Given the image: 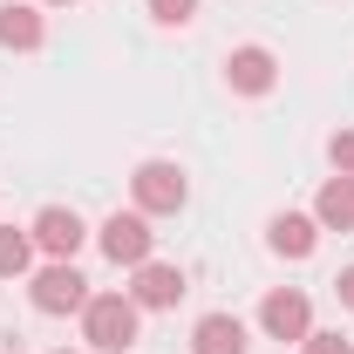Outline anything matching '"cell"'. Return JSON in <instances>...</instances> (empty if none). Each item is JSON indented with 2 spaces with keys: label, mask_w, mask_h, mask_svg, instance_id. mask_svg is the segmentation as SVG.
Listing matches in <instances>:
<instances>
[{
  "label": "cell",
  "mask_w": 354,
  "mask_h": 354,
  "mask_svg": "<svg viewBox=\"0 0 354 354\" xmlns=\"http://www.w3.org/2000/svg\"><path fill=\"white\" fill-rule=\"evenodd\" d=\"M136 327H143V307L130 293H88L82 307V341L95 354H130L136 348Z\"/></svg>",
  "instance_id": "obj_1"
},
{
  "label": "cell",
  "mask_w": 354,
  "mask_h": 354,
  "mask_svg": "<svg viewBox=\"0 0 354 354\" xmlns=\"http://www.w3.org/2000/svg\"><path fill=\"white\" fill-rule=\"evenodd\" d=\"M130 198H136L143 218H171V212H184V198H191V177H184V164H171V157H150V164H136Z\"/></svg>",
  "instance_id": "obj_2"
},
{
  "label": "cell",
  "mask_w": 354,
  "mask_h": 354,
  "mask_svg": "<svg viewBox=\"0 0 354 354\" xmlns=\"http://www.w3.org/2000/svg\"><path fill=\"white\" fill-rule=\"evenodd\" d=\"M28 300H35V313H82L88 307V279L75 272V259H48L41 272H35V286H28Z\"/></svg>",
  "instance_id": "obj_3"
},
{
  "label": "cell",
  "mask_w": 354,
  "mask_h": 354,
  "mask_svg": "<svg viewBox=\"0 0 354 354\" xmlns=\"http://www.w3.org/2000/svg\"><path fill=\"white\" fill-rule=\"evenodd\" d=\"M95 245H102V259H116V266H143L150 259V245H157V232H150V218L143 212H109V218L95 225Z\"/></svg>",
  "instance_id": "obj_4"
},
{
  "label": "cell",
  "mask_w": 354,
  "mask_h": 354,
  "mask_svg": "<svg viewBox=\"0 0 354 354\" xmlns=\"http://www.w3.org/2000/svg\"><path fill=\"white\" fill-rule=\"evenodd\" d=\"M259 327L272 334V341H307L313 334V300L300 293V286H272L259 300Z\"/></svg>",
  "instance_id": "obj_5"
},
{
  "label": "cell",
  "mask_w": 354,
  "mask_h": 354,
  "mask_svg": "<svg viewBox=\"0 0 354 354\" xmlns=\"http://www.w3.org/2000/svg\"><path fill=\"white\" fill-rule=\"evenodd\" d=\"M272 82H279V55H272V48L245 41V48L225 55V88H232V95H272Z\"/></svg>",
  "instance_id": "obj_6"
},
{
  "label": "cell",
  "mask_w": 354,
  "mask_h": 354,
  "mask_svg": "<svg viewBox=\"0 0 354 354\" xmlns=\"http://www.w3.org/2000/svg\"><path fill=\"white\" fill-rule=\"evenodd\" d=\"M184 293H191L184 266H164V259H143V266H136V279H130V300L143 313H171Z\"/></svg>",
  "instance_id": "obj_7"
},
{
  "label": "cell",
  "mask_w": 354,
  "mask_h": 354,
  "mask_svg": "<svg viewBox=\"0 0 354 354\" xmlns=\"http://www.w3.org/2000/svg\"><path fill=\"white\" fill-rule=\"evenodd\" d=\"M28 232H35V252H48V259H75V252H82V239H88V225L75 218L68 205H48Z\"/></svg>",
  "instance_id": "obj_8"
},
{
  "label": "cell",
  "mask_w": 354,
  "mask_h": 354,
  "mask_svg": "<svg viewBox=\"0 0 354 354\" xmlns=\"http://www.w3.org/2000/svg\"><path fill=\"white\" fill-rule=\"evenodd\" d=\"M48 41V21L35 0H0V48H14V55H35Z\"/></svg>",
  "instance_id": "obj_9"
},
{
  "label": "cell",
  "mask_w": 354,
  "mask_h": 354,
  "mask_svg": "<svg viewBox=\"0 0 354 354\" xmlns=\"http://www.w3.org/2000/svg\"><path fill=\"white\" fill-rule=\"evenodd\" d=\"M266 245H272L279 259H307L313 245H320V225H313L307 212H272V218H266Z\"/></svg>",
  "instance_id": "obj_10"
},
{
  "label": "cell",
  "mask_w": 354,
  "mask_h": 354,
  "mask_svg": "<svg viewBox=\"0 0 354 354\" xmlns=\"http://www.w3.org/2000/svg\"><path fill=\"white\" fill-rule=\"evenodd\" d=\"M191 354H245V320L239 313H205L191 327Z\"/></svg>",
  "instance_id": "obj_11"
},
{
  "label": "cell",
  "mask_w": 354,
  "mask_h": 354,
  "mask_svg": "<svg viewBox=\"0 0 354 354\" xmlns=\"http://www.w3.org/2000/svg\"><path fill=\"white\" fill-rule=\"evenodd\" d=\"M313 225L320 232H354V177H327L320 184V198H313Z\"/></svg>",
  "instance_id": "obj_12"
},
{
  "label": "cell",
  "mask_w": 354,
  "mask_h": 354,
  "mask_svg": "<svg viewBox=\"0 0 354 354\" xmlns=\"http://www.w3.org/2000/svg\"><path fill=\"white\" fill-rule=\"evenodd\" d=\"M35 266V232H14V225H0V279H21Z\"/></svg>",
  "instance_id": "obj_13"
},
{
  "label": "cell",
  "mask_w": 354,
  "mask_h": 354,
  "mask_svg": "<svg viewBox=\"0 0 354 354\" xmlns=\"http://www.w3.org/2000/svg\"><path fill=\"white\" fill-rule=\"evenodd\" d=\"M143 7H150L157 28H191L198 21V0H143Z\"/></svg>",
  "instance_id": "obj_14"
},
{
  "label": "cell",
  "mask_w": 354,
  "mask_h": 354,
  "mask_svg": "<svg viewBox=\"0 0 354 354\" xmlns=\"http://www.w3.org/2000/svg\"><path fill=\"white\" fill-rule=\"evenodd\" d=\"M327 164H334L341 177H354V130H334V136H327Z\"/></svg>",
  "instance_id": "obj_15"
},
{
  "label": "cell",
  "mask_w": 354,
  "mask_h": 354,
  "mask_svg": "<svg viewBox=\"0 0 354 354\" xmlns=\"http://www.w3.org/2000/svg\"><path fill=\"white\" fill-rule=\"evenodd\" d=\"M300 354H354V348H348V334H307Z\"/></svg>",
  "instance_id": "obj_16"
},
{
  "label": "cell",
  "mask_w": 354,
  "mask_h": 354,
  "mask_svg": "<svg viewBox=\"0 0 354 354\" xmlns=\"http://www.w3.org/2000/svg\"><path fill=\"white\" fill-rule=\"evenodd\" d=\"M334 293H341V307H354V266H341V279H334Z\"/></svg>",
  "instance_id": "obj_17"
},
{
  "label": "cell",
  "mask_w": 354,
  "mask_h": 354,
  "mask_svg": "<svg viewBox=\"0 0 354 354\" xmlns=\"http://www.w3.org/2000/svg\"><path fill=\"white\" fill-rule=\"evenodd\" d=\"M48 7H75V0H48Z\"/></svg>",
  "instance_id": "obj_18"
},
{
  "label": "cell",
  "mask_w": 354,
  "mask_h": 354,
  "mask_svg": "<svg viewBox=\"0 0 354 354\" xmlns=\"http://www.w3.org/2000/svg\"><path fill=\"white\" fill-rule=\"evenodd\" d=\"M0 354H21V348H0Z\"/></svg>",
  "instance_id": "obj_19"
},
{
  "label": "cell",
  "mask_w": 354,
  "mask_h": 354,
  "mask_svg": "<svg viewBox=\"0 0 354 354\" xmlns=\"http://www.w3.org/2000/svg\"><path fill=\"white\" fill-rule=\"evenodd\" d=\"M62 354H68V348H62Z\"/></svg>",
  "instance_id": "obj_20"
}]
</instances>
